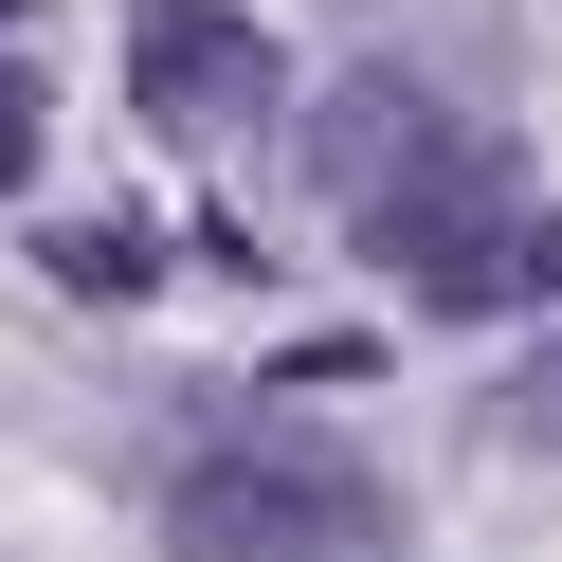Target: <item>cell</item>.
<instances>
[{"mask_svg": "<svg viewBox=\"0 0 562 562\" xmlns=\"http://www.w3.org/2000/svg\"><path fill=\"white\" fill-rule=\"evenodd\" d=\"M164 544L182 562H381V490L327 453H200L164 490Z\"/></svg>", "mask_w": 562, "mask_h": 562, "instance_id": "cell-1", "label": "cell"}, {"mask_svg": "<svg viewBox=\"0 0 562 562\" xmlns=\"http://www.w3.org/2000/svg\"><path fill=\"white\" fill-rule=\"evenodd\" d=\"M127 91H146V127H255L272 110V37L236 19V0H146L127 19Z\"/></svg>", "mask_w": 562, "mask_h": 562, "instance_id": "cell-2", "label": "cell"}, {"mask_svg": "<svg viewBox=\"0 0 562 562\" xmlns=\"http://www.w3.org/2000/svg\"><path fill=\"white\" fill-rule=\"evenodd\" d=\"M453 146H472V127H453V110H436V91H417V74H345L327 110H308V182H327L345 218H381V200H400V182H436Z\"/></svg>", "mask_w": 562, "mask_h": 562, "instance_id": "cell-3", "label": "cell"}, {"mask_svg": "<svg viewBox=\"0 0 562 562\" xmlns=\"http://www.w3.org/2000/svg\"><path fill=\"white\" fill-rule=\"evenodd\" d=\"M55 272H74V291H146V236H110V218H91V236H55Z\"/></svg>", "mask_w": 562, "mask_h": 562, "instance_id": "cell-4", "label": "cell"}, {"mask_svg": "<svg viewBox=\"0 0 562 562\" xmlns=\"http://www.w3.org/2000/svg\"><path fill=\"white\" fill-rule=\"evenodd\" d=\"M508 436H544V453H562V345H544V363L508 381Z\"/></svg>", "mask_w": 562, "mask_h": 562, "instance_id": "cell-5", "label": "cell"}, {"mask_svg": "<svg viewBox=\"0 0 562 562\" xmlns=\"http://www.w3.org/2000/svg\"><path fill=\"white\" fill-rule=\"evenodd\" d=\"M0 182H37V91L0 74Z\"/></svg>", "mask_w": 562, "mask_h": 562, "instance_id": "cell-6", "label": "cell"}, {"mask_svg": "<svg viewBox=\"0 0 562 562\" xmlns=\"http://www.w3.org/2000/svg\"><path fill=\"white\" fill-rule=\"evenodd\" d=\"M0 19H19V0H0Z\"/></svg>", "mask_w": 562, "mask_h": 562, "instance_id": "cell-7", "label": "cell"}]
</instances>
